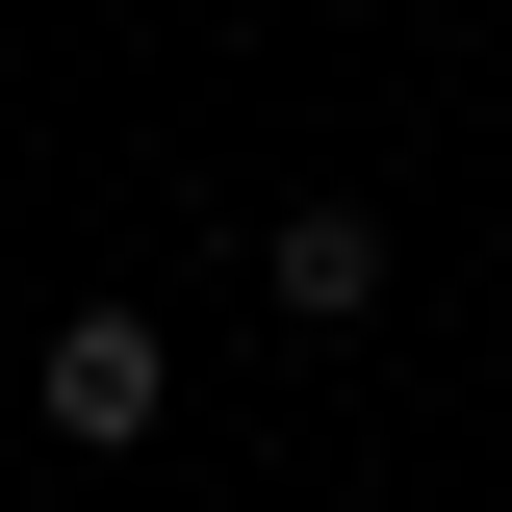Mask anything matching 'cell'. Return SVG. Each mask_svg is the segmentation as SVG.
I'll return each instance as SVG.
<instances>
[{"mask_svg": "<svg viewBox=\"0 0 512 512\" xmlns=\"http://www.w3.org/2000/svg\"><path fill=\"white\" fill-rule=\"evenodd\" d=\"M256 282H282L308 333H359V308H384V205H282V231H256Z\"/></svg>", "mask_w": 512, "mask_h": 512, "instance_id": "2", "label": "cell"}, {"mask_svg": "<svg viewBox=\"0 0 512 512\" xmlns=\"http://www.w3.org/2000/svg\"><path fill=\"white\" fill-rule=\"evenodd\" d=\"M154 410H180V333H154V308H52V436H77V461H128Z\"/></svg>", "mask_w": 512, "mask_h": 512, "instance_id": "1", "label": "cell"}]
</instances>
